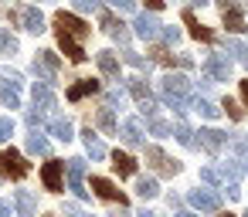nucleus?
Masks as SVG:
<instances>
[{"mask_svg": "<svg viewBox=\"0 0 248 217\" xmlns=\"http://www.w3.org/2000/svg\"><path fill=\"white\" fill-rule=\"evenodd\" d=\"M0 217H14V210H11V203H4V200H0Z\"/></svg>", "mask_w": 248, "mask_h": 217, "instance_id": "obj_45", "label": "nucleus"}, {"mask_svg": "<svg viewBox=\"0 0 248 217\" xmlns=\"http://www.w3.org/2000/svg\"><path fill=\"white\" fill-rule=\"evenodd\" d=\"M163 38H167V44H177L180 41V31L177 28H163Z\"/></svg>", "mask_w": 248, "mask_h": 217, "instance_id": "obj_41", "label": "nucleus"}, {"mask_svg": "<svg viewBox=\"0 0 248 217\" xmlns=\"http://www.w3.org/2000/svg\"><path fill=\"white\" fill-rule=\"evenodd\" d=\"M51 132H55L58 139H65V143H68V139H72V122H68V119H62V116H55V119H51Z\"/></svg>", "mask_w": 248, "mask_h": 217, "instance_id": "obj_27", "label": "nucleus"}, {"mask_svg": "<svg viewBox=\"0 0 248 217\" xmlns=\"http://www.w3.org/2000/svg\"><path fill=\"white\" fill-rule=\"evenodd\" d=\"M173 136H177V143H180V146H187V149H190V146H197V139H194V132H190V129H187L184 122H180V126L173 129Z\"/></svg>", "mask_w": 248, "mask_h": 217, "instance_id": "obj_29", "label": "nucleus"}, {"mask_svg": "<svg viewBox=\"0 0 248 217\" xmlns=\"http://www.w3.org/2000/svg\"><path fill=\"white\" fill-rule=\"evenodd\" d=\"M4 78H7V85H11V88H21V85H24V78H21L17 72H11V68H4Z\"/></svg>", "mask_w": 248, "mask_h": 217, "instance_id": "obj_38", "label": "nucleus"}, {"mask_svg": "<svg viewBox=\"0 0 248 217\" xmlns=\"http://www.w3.org/2000/svg\"><path fill=\"white\" fill-rule=\"evenodd\" d=\"M194 109H197L204 119H217V116H221V109H217L214 102H207V99H194Z\"/></svg>", "mask_w": 248, "mask_h": 217, "instance_id": "obj_28", "label": "nucleus"}, {"mask_svg": "<svg viewBox=\"0 0 248 217\" xmlns=\"http://www.w3.org/2000/svg\"><path fill=\"white\" fill-rule=\"evenodd\" d=\"M41 180H45V187H48L51 193H58V190L65 187V163H62V159H48L45 170H41Z\"/></svg>", "mask_w": 248, "mask_h": 217, "instance_id": "obj_9", "label": "nucleus"}, {"mask_svg": "<svg viewBox=\"0 0 248 217\" xmlns=\"http://www.w3.org/2000/svg\"><path fill=\"white\" fill-rule=\"evenodd\" d=\"M34 105H41V109H55V95H51L48 82H38V85H34Z\"/></svg>", "mask_w": 248, "mask_h": 217, "instance_id": "obj_24", "label": "nucleus"}, {"mask_svg": "<svg viewBox=\"0 0 248 217\" xmlns=\"http://www.w3.org/2000/svg\"><path fill=\"white\" fill-rule=\"evenodd\" d=\"M55 34H58V44H62V51L68 55V61H85V48H82V41L92 34V28L85 24V21H78L75 14H68V11H58L55 14Z\"/></svg>", "mask_w": 248, "mask_h": 217, "instance_id": "obj_1", "label": "nucleus"}, {"mask_svg": "<svg viewBox=\"0 0 248 217\" xmlns=\"http://www.w3.org/2000/svg\"><path fill=\"white\" fill-rule=\"evenodd\" d=\"M146 163H150L160 176H177V173H180V163H177V159H170L160 146H146Z\"/></svg>", "mask_w": 248, "mask_h": 217, "instance_id": "obj_5", "label": "nucleus"}, {"mask_svg": "<svg viewBox=\"0 0 248 217\" xmlns=\"http://www.w3.org/2000/svg\"><path fill=\"white\" fill-rule=\"evenodd\" d=\"M204 72H207L211 82H228V78H231V61H228L224 55H207Z\"/></svg>", "mask_w": 248, "mask_h": 217, "instance_id": "obj_10", "label": "nucleus"}, {"mask_svg": "<svg viewBox=\"0 0 248 217\" xmlns=\"http://www.w3.org/2000/svg\"><path fill=\"white\" fill-rule=\"evenodd\" d=\"M95 92H99V82L95 78H82V82H75L68 88V102H82L85 95H95Z\"/></svg>", "mask_w": 248, "mask_h": 217, "instance_id": "obj_16", "label": "nucleus"}, {"mask_svg": "<svg viewBox=\"0 0 248 217\" xmlns=\"http://www.w3.org/2000/svg\"><path fill=\"white\" fill-rule=\"evenodd\" d=\"M228 197H231V200H238V197H241V190H238V183H228Z\"/></svg>", "mask_w": 248, "mask_h": 217, "instance_id": "obj_44", "label": "nucleus"}, {"mask_svg": "<svg viewBox=\"0 0 248 217\" xmlns=\"http://www.w3.org/2000/svg\"><path fill=\"white\" fill-rule=\"evenodd\" d=\"M34 75H38V82H51V78L58 75V55H55V51H38V58H34Z\"/></svg>", "mask_w": 248, "mask_h": 217, "instance_id": "obj_7", "label": "nucleus"}, {"mask_svg": "<svg viewBox=\"0 0 248 217\" xmlns=\"http://www.w3.org/2000/svg\"><path fill=\"white\" fill-rule=\"evenodd\" d=\"M17 51V38L11 31H0V55H14Z\"/></svg>", "mask_w": 248, "mask_h": 217, "instance_id": "obj_31", "label": "nucleus"}, {"mask_svg": "<svg viewBox=\"0 0 248 217\" xmlns=\"http://www.w3.org/2000/svg\"><path fill=\"white\" fill-rule=\"evenodd\" d=\"M224 112H228L231 119H241V116H245V112H241V105H238L234 99H224Z\"/></svg>", "mask_w": 248, "mask_h": 217, "instance_id": "obj_36", "label": "nucleus"}, {"mask_svg": "<svg viewBox=\"0 0 248 217\" xmlns=\"http://www.w3.org/2000/svg\"><path fill=\"white\" fill-rule=\"evenodd\" d=\"M99 72L106 75V78H119V61H116V55L112 51H99Z\"/></svg>", "mask_w": 248, "mask_h": 217, "instance_id": "obj_19", "label": "nucleus"}, {"mask_svg": "<svg viewBox=\"0 0 248 217\" xmlns=\"http://www.w3.org/2000/svg\"><path fill=\"white\" fill-rule=\"evenodd\" d=\"M133 28H136V34H140L143 41H153V38L160 34V24H156V17H150V14H140Z\"/></svg>", "mask_w": 248, "mask_h": 217, "instance_id": "obj_15", "label": "nucleus"}, {"mask_svg": "<svg viewBox=\"0 0 248 217\" xmlns=\"http://www.w3.org/2000/svg\"><path fill=\"white\" fill-rule=\"evenodd\" d=\"M153 61H160V65H180V68H190L194 61L187 58V55H170V51H153Z\"/></svg>", "mask_w": 248, "mask_h": 217, "instance_id": "obj_23", "label": "nucleus"}, {"mask_svg": "<svg viewBox=\"0 0 248 217\" xmlns=\"http://www.w3.org/2000/svg\"><path fill=\"white\" fill-rule=\"evenodd\" d=\"M180 217H194V214H180Z\"/></svg>", "mask_w": 248, "mask_h": 217, "instance_id": "obj_52", "label": "nucleus"}, {"mask_svg": "<svg viewBox=\"0 0 248 217\" xmlns=\"http://www.w3.org/2000/svg\"><path fill=\"white\" fill-rule=\"evenodd\" d=\"M99 24H102V31H106L109 38H116L119 44H126V41H129V31H126V24H123V21H119L116 14L102 11V14H99Z\"/></svg>", "mask_w": 248, "mask_h": 217, "instance_id": "obj_12", "label": "nucleus"}, {"mask_svg": "<svg viewBox=\"0 0 248 217\" xmlns=\"http://www.w3.org/2000/svg\"><path fill=\"white\" fill-rule=\"evenodd\" d=\"M123 58H126L133 68H143V65H146V61H143V55H136V51H123Z\"/></svg>", "mask_w": 248, "mask_h": 217, "instance_id": "obj_39", "label": "nucleus"}, {"mask_svg": "<svg viewBox=\"0 0 248 217\" xmlns=\"http://www.w3.org/2000/svg\"><path fill=\"white\" fill-rule=\"evenodd\" d=\"M92 190L102 197V200H112V203H119V207H126V193L112 183V180H106V176H92Z\"/></svg>", "mask_w": 248, "mask_h": 217, "instance_id": "obj_11", "label": "nucleus"}, {"mask_svg": "<svg viewBox=\"0 0 248 217\" xmlns=\"http://www.w3.org/2000/svg\"><path fill=\"white\" fill-rule=\"evenodd\" d=\"M221 17H224L228 31H234V34H245V31H248V24H245L238 4H231V0H221Z\"/></svg>", "mask_w": 248, "mask_h": 217, "instance_id": "obj_13", "label": "nucleus"}, {"mask_svg": "<svg viewBox=\"0 0 248 217\" xmlns=\"http://www.w3.org/2000/svg\"><path fill=\"white\" fill-rule=\"evenodd\" d=\"M112 7H119V11H133L136 7V0H109Z\"/></svg>", "mask_w": 248, "mask_h": 217, "instance_id": "obj_43", "label": "nucleus"}, {"mask_svg": "<svg viewBox=\"0 0 248 217\" xmlns=\"http://www.w3.org/2000/svg\"><path fill=\"white\" fill-rule=\"evenodd\" d=\"M82 136H85V149H89V156H92V159H106V156H109V149H106V146H102V143L95 139L92 126H89V129H85Z\"/></svg>", "mask_w": 248, "mask_h": 217, "instance_id": "obj_21", "label": "nucleus"}, {"mask_svg": "<svg viewBox=\"0 0 248 217\" xmlns=\"http://www.w3.org/2000/svg\"><path fill=\"white\" fill-rule=\"evenodd\" d=\"M14 203H17V217H34V197L28 190H14Z\"/></svg>", "mask_w": 248, "mask_h": 217, "instance_id": "obj_22", "label": "nucleus"}, {"mask_svg": "<svg viewBox=\"0 0 248 217\" xmlns=\"http://www.w3.org/2000/svg\"><path fill=\"white\" fill-rule=\"evenodd\" d=\"M85 217H92V214H85Z\"/></svg>", "mask_w": 248, "mask_h": 217, "instance_id": "obj_53", "label": "nucleus"}, {"mask_svg": "<svg viewBox=\"0 0 248 217\" xmlns=\"http://www.w3.org/2000/svg\"><path fill=\"white\" fill-rule=\"evenodd\" d=\"M245 170H248V166H245Z\"/></svg>", "mask_w": 248, "mask_h": 217, "instance_id": "obj_55", "label": "nucleus"}, {"mask_svg": "<svg viewBox=\"0 0 248 217\" xmlns=\"http://www.w3.org/2000/svg\"><path fill=\"white\" fill-rule=\"evenodd\" d=\"M221 217H238V214H221Z\"/></svg>", "mask_w": 248, "mask_h": 217, "instance_id": "obj_51", "label": "nucleus"}, {"mask_svg": "<svg viewBox=\"0 0 248 217\" xmlns=\"http://www.w3.org/2000/svg\"><path fill=\"white\" fill-rule=\"evenodd\" d=\"M201 180H204V183H221V180H224V173H217V170H211V166H207V170H201Z\"/></svg>", "mask_w": 248, "mask_h": 217, "instance_id": "obj_37", "label": "nucleus"}, {"mask_svg": "<svg viewBox=\"0 0 248 217\" xmlns=\"http://www.w3.org/2000/svg\"><path fill=\"white\" fill-rule=\"evenodd\" d=\"M245 146H248V139H245Z\"/></svg>", "mask_w": 248, "mask_h": 217, "instance_id": "obj_54", "label": "nucleus"}, {"mask_svg": "<svg viewBox=\"0 0 248 217\" xmlns=\"http://www.w3.org/2000/svg\"><path fill=\"white\" fill-rule=\"evenodd\" d=\"M129 92H133V99L140 102V112H143V116H153V112H156L153 92L146 88V82H143V78H129Z\"/></svg>", "mask_w": 248, "mask_h": 217, "instance_id": "obj_8", "label": "nucleus"}, {"mask_svg": "<svg viewBox=\"0 0 248 217\" xmlns=\"http://www.w3.org/2000/svg\"><path fill=\"white\" fill-rule=\"evenodd\" d=\"M95 126L106 129V132H116V116H112V109H99V112H95Z\"/></svg>", "mask_w": 248, "mask_h": 217, "instance_id": "obj_26", "label": "nucleus"}, {"mask_svg": "<svg viewBox=\"0 0 248 217\" xmlns=\"http://www.w3.org/2000/svg\"><path fill=\"white\" fill-rule=\"evenodd\" d=\"M28 149H31V153H38V156H48V139L34 132V136L28 139Z\"/></svg>", "mask_w": 248, "mask_h": 217, "instance_id": "obj_32", "label": "nucleus"}, {"mask_svg": "<svg viewBox=\"0 0 248 217\" xmlns=\"http://www.w3.org/2000/svg\"><path fill=\"white\" fill-rule=\"evenodd\" d=\"M65 170H68V187H72V193L85 200V197H89V190H85V159L75 156V159L65 163Z\"/></svg>", "mask_w": 248, "mask_h": 217, "instance_id": "obj_6", "label": "nucleus"}, {"mask_svg": "<svg viewBox=\"0 0 248 217\" xmlns=\"http://www.w3.org/2000/svg\"><path fill=\"white\" fill-rule=\"evenodd\" d=\"M78 11H99V0H75Z\"/></svg>", "mask_w": 248, "mask_h": 217, "instance_id": "obj_42", "label": "nucleus"}, {"mask_svg": "<svg viewBox=\"0 0 248 217\" xmlns=\"http://www.w3.org/2000/svg\"><path fill=\"white\" fill-rule=\"evenodd\" d=\"M228 51H231V55H238L241 61L248 58V44H245V41H228Z\"/></svg>", "mask_w": 248, "mask_h": 217, "instance_id": "obj_35", "label": "nucleus"}, {"mask_svg": "<svg viewBox=\"0 0 248 217\" xmlns=\"http://www.w3.org/2000/svg\"><path fill=\"white\" fill-rule=\"evenodd\" d=\"M123 139H126V146H143V126L136 119L123 122Z\"/></svg>", "mask_w": 248, "mask_h": 217, "instance_id": "obj_20", "label": "nucleus"}, {"mask_svg": "<svg viewBox=\"0 0 248 217\" xmlns=\"http://www.w3.org/2000/svg\"><path fill=\"white\" fill-rule=\"evenodd\" d=\"M112 170H116L119 176H133V173H136V159H133L129 153H119V149H116V153H112Z\"/></svg>", "mask_w": 248, "mask_h": 217, "instance_id": "obj_18", "label": "nucleus"}, {"mask_svg": "<svg viewBox=\"0 0 248 217\" xmlns=\"http://www.w3.org/2000/svg\"><path fill=\"white\" fill-rule=\"evenodd\" d=\"M31 173V166L24 163V156L17 149H4L0 153V180H24Z\"/></svg>", "mask_w": 248, "mask_h": 217, "instance_id": "obj_3", "label": "nucleus"}, {"mask_svg": "<svg viewBox=\"0 0 248 217\" xmlns=\"http://www.w3.org/2000/svg\"><path fill=\"white\" fill-rule=\"evenodd\" d=\"M201 143H204V149L217 153V149L224 146V132H217V129H201Z\"/></svg>", "mask_w": 248, "mask_h": 217, "instance_id": "obj_25", "label": "nucleus"}, {"mask_svg": "<svg viewBox=\"0 0 248 217\" xmlns=\"http://www.w3.org/2000/svg\"><path fill=\"white\" fill-rule=\"evenodd\" d=\"M140 217H156V214H150V210H146V214H140Z\"/></svg>", "mask_w": 248, "mask_h": 217, "instance_id": "obj_50", "label": "nucleus"}, {"mask_svg": "<svg viewBox=\"0 0 248 217\" xmlns=\"http://www.w3.org/2000/svg\"><path fill=\"white\" fill-rule=\"evenodd\" d=\"M241 99L248 102V82H241Z\"/></svg>", "mask_w": 248, "mask_h": 217, "instance_id": "obj_48", "label": "nucleus"}, {"mask_svg": "<svg viewBox=\"0 0 248 217\" xmlns=\"http://www.w3.org/2000/svg\"><path fill=\"white\" fill-rule=\"evenodd\" d=\"M41 122V112H28V126H38Z\"/></svg>", "mask_w": 248, "mask_h": 217, "instance_id": "obj_46", "label": "nucleus"}, {"mask_svg": "<svg viewBox=\"0 0 248 217\" xmlns=\"http://www.w3.org/2000/svg\"><path fill=\"white\" fill-rule=\"evenodd\" d=\"M150 129H153L156 136H170V126H167L163 119H153V122H150Z\"/></svg>", "mask_w": 248, "mask_h": 217, "instance_id": "obj_40", "label": "nucleus"}, {"mask_svg": "<svg viewBox=\"0 0 248 217\" xmlns=\"http://www.w3.org/2000/svg\"><path fill=\"white\" fill-rule=\"evenodd\" d=\"M136 193H140L143 200H150V197L160 193V187H156V180H140V183H136Z\"/></svg>", "mask_w": 248, "mask_h": 217, "instance_id": "obj_30", "label": "nucleus"}, {"mask_svg": "<svg viewBox=\"0 0 248 217\" xmlns=\"http://www.w3.org/2000/svg\"><path fill=\"white\" fill-rule=\"evenodd\" d=\"M0 99H4V105H11V109H17V105H21L17 88H11V85H4V88H0Z\"/></svg>", "mask_w": 248, "mask_h": 217, "instance_id": "obj_33", "label": "nucleus"}, {"mask_svg": "<svg viewBox=\"0 0 248 217\" xmlns=\"http://www.w3.org/2000/svg\"><path fill=\"white\" fill-rule=\"evenodd\" d=\"M187 200H190L197 210H217V207H221V197H217V193H211V190H201V187H197V190H190V193H187Z\"/></svg>", "mask_w": 248, "mask_h": 217, "instance_id": "obj_14", "label": "nucleus"}, {"mask_svg": "<svg viewBox=\"0 0 248 217\" xmlns=\"http://www.w3.org/2000/svg\"><path fill=\"white\" fill-rule=\"evenodd\" d=\"M112 217H129V214H126V210H119V214H112Z\"/></svg>", "mask_w": 248, "mask_h": 217, "instance_id": "obj_49", "label": "nucleus"}, {"mask_svg": "<svg viewBox=\"0 0 248 217\" xmlns=\"http://www.w3.org/2000/svg\"><path fill=\"white\" fill-rule=\"evenodd\" d=\"M146 7H150V11H160V7H163V0H146Z\"/></svg>", "mask_w": 248, "mask_h": 217, "instance_id": "obj_47", "label": "nucleus"}, {"mask_svg": "<svg viewBox=\"0 0 248 217\" xmlns=\"http://www.w3.org/2000/svg\"><path fill=\"white\" fill-rule=\"evenodd\" d=\"M14 136V119L11 116H0V143H7Z\"/></svg>", "mask_w": 248, "mask_h": 217, "instance_id": "obj_34", "label": "nucleus"}, {"mask_svg": "<svg viewBox=\"0 0 248 217\" xmlns=\"http://www.w3.org/2000/svg\"><path fill=\"white\" fill-rule=\"evenodd\" d=\"M184 24L190 28V34L197 38V41H214V34H211V28H204L197 17H194V11H184Z\"/></svg>", "mask_w": 248, "mask_h": 217, "instance_id": "obj_17", "label": "nucleus"}, {"mask_svg": "<svg viewBox=\"0 0 248 217\" xmlns=\"http://www.w3.org/2000/svg\"><path fill=\"white\" fill-rule=\"evenodd\" d=\"M7 17H11L14 24H21L24 31H31V34H41V31H45V17H41V11H38V7L21 4V7H14Z\"/></svg>", "mask_w": 248, "mask_h": 217, "instance_id": "obj_4", "label": "nucleus"}, {"mask_svg": "<svg viewBox=\"0 0 248 217\" xmlns=\"http://www.w3.org/2000/svg\"><path fill=\"white\" fill-rule=\"evenodd\" d=\"M160 95L173 105L177 116H184V112H187V95H190V82H187L184 75H167V78L160 82Z\"/></svg>", "mask_w": 248, "mask_h": 217, "instance_id": "obj_2", "label": "nucleus"}]
</instances>
